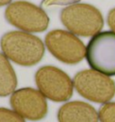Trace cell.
<instances>
[{"instance_id":"obj_1","label":"cell","mask_w":115,"mask_h":122,"mask_svg":"<svg viewBox=\"0 0 115 122\" xmlns=\"http://www.w3.org/2000/svg\"><path fill=\"white\" fill-rule=\"evenodd\" d=\"M0 47L8 59L23 66L38 64L45 53V47L41 39L21 30L5 33L0 40Z\"/></svg>"},{"instance_id":"obj_2","label":"cell","mask_w":115,"mask_h":122,"mask_svg":"<svg viewBox=\"0 0 115 122\" xmlns=\"http://www.w3.org/2000/svg\"><path fill=\"white\" fill-rule=\"evenodd\" d=\"M60 20L68 31L82 37H93L101 31L104 24L99 9L85 3H77L63 8Z\"/></svg>"},{"instance_id":"obj_3","label":"cell","mask_w":115,"mask_h":122,"mask_svg":"<svg viewBox=\"0 0 115 122\" xmlns=\"http://www.w3.org/2000/svg\"><path fill=\"white\" fill-rule=\"evenodd\" d=\"M73 84L82 97L94 102H109L115 95L114 81L94 69H84L77 73Z\"/></svg>"},{"instance_id":"obj_4","label":"cell","mask_w":115,"mask_h":122,"mask_svg":"<svg viewBox=\"0 0 115 122\" xmlns=\"http://www.w3.org/2000/svg\"><path fill=\"white\" fill-rule=\"evenodd\" d=\"M85 58L94 70L108 76H115V32L100 31L85 48Z\"/></svg>"},{"instance_id":"obj_5","label":"cell","mask_w":115,"mask_h":122,"mask_svg":"<svg viewBox=\"0 0 115 122\" xmlns=\"http://www.w3.org/2000/svg\"><path fill=\"white\" fill-rule=\"evenodd\" d=\"M5 18L11 25L26 32H42L50 23L49 16L42 7L23 0L8 5Z\"/></svg>"},{"instance_id":"obj_6","label":"cell","mask_w":115,"mask_h":122,"mask_svg":"<svg viewBox=\"0 0 115 122\" xmlns=\"http://www.w3.org/2000/svg\"><path fill=\"white\" fill-rule=\"evenodd\" d=\"M34 77L38 90L47 99L61 102L68 101L73 95V81L58 67L43 66L37 70Z\"/></svg>"},{"instance_id":"obj_7","label":"cell","mask_w":115,"mask_h":122,"mask_svg":"<svg viewBox=\"0 0 115 122\" xmlns=\"http://www.w3.org/2000/svg\"><path fill=\"white\" fill-rule=\"evenodd\" d=\"M45 45L53 57L68 65L78 64L85 57L83 41L68 30L49 31L45 36Z\"/></svg>"},{"instance_id":"obj_8","label":"cell","mask_w":115,"mask_h":122,"mask_svg":"<svg viewBox=\"0 0 115 122\" xmlns=\"http://www.w3.org/2000/svg\"><path fill=\"white\" fill-rule=\"evenodd\" d=\"M13 110L31 121L42 120L48 113V103L45 96L39 90L31 87L21 88L15 91L10 98Z\"/></svg>"},{"instance_id":"obj_9","label":"cell","mask_w":115,"mask_h":122,"mask_svg":"<svg viewBox=\"0 0 115 122\" xmlns=\"http://www.w3.org/2000/svg\"><path fill=\"white\" fill-rule=\"evenodd\" d=\"M58 122H98L96 110L89 103L81 101L68 102L58 111Z\"/></svg>"},{"instance_id":"obj_10","label":"cell","mask_w":115,"mask_h":122,"mask_svg":"<svg viewBox=\"0 0 115 122\" xmlns=\"http://www.w3.org/2000/svg\"><path fill=\"white\" fill-rule=\"evenodd\" d=\"M17 87V77L8 58L0 52V97L10 95Z\"/></svg>"},{"instance_id":"obj_11","label":"cell","mask_w":115,"mask_h":122,"mask_svg":"<svg viewBox=\"0 0 115 122\" xmlns=\"http://www.w3.org/2000/svg\"><path fill=\"white\" fill-rule=\"evenodd\" d=\"M101 122H115V102L104 103L98 111Z\"/></svg>"},{"instance_id":"obj_12","label":"cell","mask_w":115,"mask_h":122,"mask_svg":"<svg viewBox=\"0 0 115 122\" xmlns=\"http://www.w3.org/2000/svg\"><path fill=\"white\" fill-rule=\"evenodd\" d=\"M0 122H25V120L15 111L0 108Z\"/></svg>"},{"instance_id":"obj_13","label":"cell","mask_w":115,"mask_h":122,"mask_svg":"<svg viewBox=\"0 0 115 122\" xmlns=\"http://www.w3.org/2000/svg\"><path fill=\"white\" fill-rule=\"evenodd\" d=\"M80 0H42V7L43 8H50L52 6L57 5H71L77 4Z\"/></svg>"},{"instance_id":"obj_14","label":"cell","mask_w":115,"mask_h":122,"mask_svg":"<svg viewBox=\"0 0 115 122\" xmlns=\"http://www.w3.org/2000/svg\"><path fill=\"white\" fill-rule=\"evenodd\" d=\"M107 23L112 31L115 32V8L110 10L107 15Z\"/></svg>"},{"instance_id":"obj_15","label":"cell","mask_w":115,"mask_h":122,"mask_svg":"<svg viewBox=\"0 0 115 122\" xmlns=\"http://www.w3.org/2000/svg\"><path fill=\"white\" fill-rule=\"evenodd\" d=\"M11 1L12 0H0V7L6 5H9L11 3Z\"/></svg>"}]
</instances>
